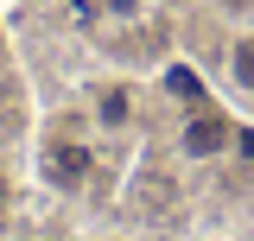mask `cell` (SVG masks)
<instances>
[{
	"instance_id": "obj_1",
	"label": "cell",
	"mask_w": 254,
	"mask_h": 241,
	"mask_svg": "<svg viewBox=\"0 0 254 241\" xmlns=\"http://www.w3.org/2000/svg\"><path fill=\"white\" fill-rule=\"evenodd\" d=\"M235 133H242V120L203 95V102H190L185 120H178V152H185L190 165H210V159H229Z\"/></svg>"
},
{
	"instance_id": "obj_2",
	"label": "cell",
	"mask_w": 254,
	"mask_h": 241,
	"mask_svg": "<svg viewBox=\"0 0 254 241\" xmlns=\"http://www.w3.org/2000/svg\"><path fill=\"white\" fill-rule=\"evenodd\" d=\"M89 108H95V127L102 133H127L133 115H140V95H133V83H95Z\"/></svg>"
},
{
	"instance_id": "obj_3",
	"label": "cell",
	"mask_w": 254,
	"mask_h": 241,
	"mask_svg": "<svg viewBox=\"0 0 254 241\" xmlns=\"http://www.w3.org/2000/svg\"><path fill=\"white\" fill-rule=\"evenodd\" d=\"M89 146L83 140H51L45 146V178L51 184H64V190H83V178H89Z\"/></svg>"
},
{
	"instance_id": "obj_4",
	"label": "cell",
	"mask_w": 254,
	"mask_h": 241,
	"mask_svg": "<svg viewBox=\"0 0 254 241\" xmlns=\"http://www.w3.org/2000/svg\"><path fill=\"white\" fill-rule=\"evenodd\" d=\"M222 70H229V83L242 95H254V26H242L235 38H229V58H222Z\"/></svg>"
},
{
	"instance_id": "obj_5",
	"label": "cell",
	"mask_w": 254,
	"mask_h": 241,
	"mask_svg": "<svg viewBox=\"0 0 254 241\" xmlns=\"http://www.w3.org/2000/svg\"><path fill=\"white\" fill-rule=\"evenodd\" d=\"M159 83H165V89L178 95V102H203V76H197V70H190V63H165V76H159Z\"/></svg>"
},
{
	"instance_id": "obj_6",
	"label": "cell",
	"mask_w": 254,
	"mask_h": 241,
	"mask_svg": "<svg viewBox=\"0 0 254 241\" xmlns=\"http://www.w3.org/2000/svg\"><path fill=\"white\" fill-rule=\"evenodd\" d=\"M102 241H133V235H102Z\"/></svg>"
}]
</instances>
